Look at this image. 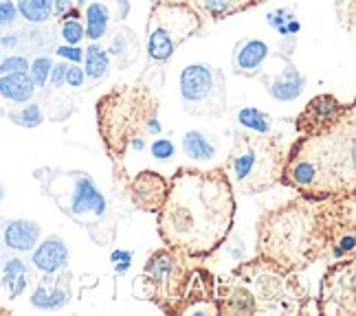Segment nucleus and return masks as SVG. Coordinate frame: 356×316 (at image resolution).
I'll list each match as a JSON object with an SVG mask.
<instances>
[{
  "label": "nucleus",
  "mask_w": 356,
  "mask_h": 316,
  "mask_svg": "<svg viewBox=\"0 0 356 316\" xmlns=\"http://www.w3.org/2000/svg\"><path fill=\"white\" fill-rule=\"evenodd\" d=\"M163 244L191 259H207L229 240L236 217V191L222 167H181L156 211Z\"/></svg>",
  "instance_id": "nucleus-1"
},
{
  "label": "nucleus",
  "mask_w": 356,
  "mask_h": 316,
  "mask_svg": "<svg viewBox=\"0 0 356 316\" xmlns=\"http://www.w3.org/2000/svg\"><path fill=\"white\" fill-rule=\"evenodd\" d=\"M280 183L314 202L356 191L354 103L330 128L297 136L284 156Z\"/></svg>",
  "instance_id": "nucleus-2"
},
{
  "label": "nucleus",
  "mask_w": 356,
  "mask_h": 316,
  "mask_svg": "<svg viewBox=\"0 0 356 316\" xmlns=\"http://www.w3.org/2000/svg\"><path fill=\"white\" fill-rule=\"evenodd\" d=\"M310 299L299 272L282 270L257 255L216 279L213 290L216 312L222 316L306 314Z\"/></svg>",
  "instance_id": "nucleus-3"
},
{
  "label": "nucleus",
  "mask_w": 356,
  "mask_h": 316,
  "mask_svg": "<svg viewBox=\"0 0 356 316\" xmlns=\"http://www.w3.org/2000/svg\"><path fill=\"white\" fill-rule=\"evenodd\" d=\"M255 255L282 270L301 272L325 262V233L319 202L293 198L257 219Z\"/></svg>",
  "instance_id": "nucleus-4"
},
{
  "label": "nucleus",
  "mask_w": 356,
  "mask_h": 316,
  "mask_svg": "<svg viewBox=\"0 0 356 316\" xmlns=\"http://www.w3.org/2000/svg\"><path fill=\"white\" fill-rule=\"evenodd\" d=\"M159 97L147 86H117L97 101V130L115 176L126 187L128 149L143 152L145 136L161 132Z\"/></svg>",
  "instance_id": "nucleus-5"
},
{
  "label": "nucleus",
  "mask_w": 356,
  "mask_h": 316,
  "mask_svg": "<svg viewBox=\"0 0 356 316\" xmlns=\"http://www.w3.org/2000/svg\"><path fill=\"white\" fill-rule=\"evenodd\" d=\"M44 194L58 209L88 233L99 246H111L117 238V215L97 183L86 172L44 167L35 172Z\"/></svg>",
  "instance_id": "nucleus-6"
},
{
  "label": "nucleus",
  "mask_w": 356,
  "mask_h": 316,
  "mask_svg": "<svg viewBox=\"0 0 356 316\" xmlns=\"http://www.w3.org/2000/svg\"><path fill=\"white\" fill-rule=\"evenodd\" d=\"M286 152L268 134L242 132L236 136L222 169L234 191L262 194L280 183Z\"/></svg>",
  "instance_id": "nucleus-7"
},
{
  "label": "nucleus",
  "mask_w": 356,
  "mask_h": 316,
  "mask_svg": "<svg viewBox=\"0 0 356 316\" xmlns=\"http://www.w3.org/2000/svg\"><path fill=\"white\" fill-rule=\"evenodd\" d=\"M191 257L176 249H159L145 259L141 274L136 277L132 292L152 303L165 314L181 316L183 299L191 279L194 266L189 264Z\"/></svg>",
  "instance_id": "nucleus-8"
},
{
  "label": "nucleus",
  "mask_w": 356,
  "mask_h": 316,
  "mask_svg": "<svg viewBox=\"0 0 356 316\" xmlns=\"http://www.w3.org/2000/svg\"><path fill=\"white\" fill-rule=\"evenodd\" d=\"M202 26L200 13L187 0H156L145 24L147 60L165 64L185 40L196 35Z\"/></svg>",
  "instance_id": "nucleus-9"
},
{
  "label": "nucleus",
  "mask_w": 356,
  "mask_h": 316,
  "mask_svg": "<svg viewBox=\"0 0 356 316\" xmlns=\"http://www.w3.org/2000/svg\"><path fill=\"white\" fill-rule=\"evenodd\" d=\"M185 110L196 117H218L227 110L225 77L209 64H189L178 77Z\"/></svg>",
  "instance_id": "nucleus-10"
},
{
  "label": "nucleus",
  "mask_w": 356,
  "mask_h": 316,
  "mask_svg": "<svg viewBox=\"0 0 356 316\" xmlns=\"http://www.w3.org/2000/svg\"><path fill=\"white\" fill-rule=\"evenodd\" d=\"M325 233V262L352 259L356 251V191L319 200Z\"/></svg>",
  "instance_id": "nucleus-11"
},
{
  "label": "nucleus",
  "mask_w": 356,
  "mask_h": 316,
  "mask_svg": "<svg viewBox=\"0 0 356 316\" xmlns=\"http://www.w3.org/2000/svg\"><path fill=\"white\" fill-rule=\"evenodd\" d=\"M317 312L325 316H354L356 314V262L339 259L330 262L321 277Z\"/></svg>",
  "instance_id": "nucleus-12"
},
{
  "label": "nucleus",
  "mask_w": 356,
  "mask_h": 316,
  "mask_svg": "<svg viewBox=\"0 0 356 316\" xmlns=\"http://www.w3.org/2000/svg\"><path fill=\"white\" fill-rule=\"evenodd\" d=\"M170 181L154 169H143L126 183L130 202L143 213H156L168 198Z\"/></svg>",
  "instance_id": "nucleus-13"
},
{
  "label": "nucleus",
  "mask_w": 356,
  "mask_h": 316,
  "mask_svg": "<svg viewBox=\"0 0 356 316\" xmlns=\"http://www.w3.org/2000/svg\"><path fill=\"white\" fill-rule=\"evenodd\" d=\"M350 103H341L332 94H317L308 101V106L301 110L299 117L295 119L297 134H314L325 128H330L332 123L339 121V117L346 113Z\"/></svg>",
  "instance_id": "nucleus-14"
},
{
  "label": "nucleus",
  "mask_w": 356,
  "mask_h": 316,
  "mask_svg": "<svg viewBox=\"0 0 356 316\" xmlns=\"http://www.w3.org/2000/svg\"><path fill=\"white\" fill-rule=\"evenodd\" d=\"M213 290H216V277L200 266L191 270V279L187 285V292L183 299V314H218L216 312V301H213Z\"/></svg>",
  "instance_id": "nucleus-15"
},
{
  "label": "nucleus",
  "mask_w": 356,
  "mask_h": 316,
  "mask_svg": "<svg viewBox=\"0 0 356 316\" xmlns=\"http://www.w3.org/2000/svg\"><path fill=\"white\" fill-rule=\"evenodd\" d=\"M71 272L66 268L58 274H44L31 297V306L40 310H60L71 301Z\"/></svg>",
  "instance_id": "nucleus-16"
},
{
  "label": "nucleus",
  "mask_w": 356,
  "mask_h": 316,
  "mask_svg": "<svg viewBox=\"0 0 356 316\" xmlns=\"http://www.w3.org/2000/svg\"><path fill=\"white\" fill-rule=\"evenodd\" d=\"M270 58V47L264 40H242L236 44L234 51V71L242 77H257V73L262 71L264 62Z\"/></svg>",
  "instance_id": "nucleus-17"
},
{
  "label": "nucleus",
  "mask_w": 356,
  "mask_h": 316,
  "mask_svg": "<svg viewBox=\"0 0 356 316\" xmlns=\"http://www.w3.org/2000/svg\"><path fill=\"white\" fill-rule=\"evenodd\" d=\"M31 264L42 274H58L68 268V246L62 238L51 235L35 244Z\"/></svg>",
  "instance_id": "nucleus-18"
},
{
  "label": "nucleus",
  "mask_w": 356,
  "mask_h": 316,
  "mask_svg": "<svg viewBox=\"0 0 356 316\" xmlns=\"http://www.w3.org/2000/svg\"><path fill=\"white\" fill-rule=\"evenodd\" d=\"M40 242V226L31 219H9L3 228V244L9 251L29 253Z\"/></svg>",
  "instance_id": "nucleus-19"
},
{
  "label": "nucleus",
  "mask_w": 356,
  "mask_h": 316,
  "mask_svg": "<svg viewBox=\"0 0 356 316\" xmlns=\"http://www.w3.org/2000/svg\"><path fill=\"white\" fill-rule=\"evenodd\" d=\"M266 81V86H268V94L273 99H277V101H284V103H289V101H295L301 92H304V77L299 75V71L286 62V68H284V73L275 75L273 79L264 77Z\"/></svg>",
  "instance_id": "nucleus-20"
},
{
  "label": "nucleus",
  "mask_w": 356,
  "mask_h": 316,
  "mask_svg": "<svg viewBox=\"0 0 356 316\" xmlns=\"http://www.w3.org/2000/svg\"><path fill=\"white\" fill-rule=\"evenodd\" d=\"M35 92L29 73H9L0 75V94L13 103H26Z\"/></svg>",
  "instance_id": "nucleus-21"
},
{
  "label": "nucleus",
  "mask_w": 356,
  "mask_h": 316,
  "mask_svg": "<svg viewBox=\"0 0 356 316\" xmlns=\"http://www.w3.org/2000/svg\"><path fill=\"white\" fill-rule=\"evenodd\" d=\"M259 3H264V0H196V5L213 20L231 18V16H236V13L251 9Z\"/></svg>",
  "instance_id": "nucleus-22"
},
{
  "label": "nucleus",
  "mask_w": 356,
  "mask_h": 316,
  "mask_svg": "<svg viewBox=\"0 0 356 316\" xmlns=\"http://www.w3.org/2000/svg\"><path fill=\"white\" fill-rule=\"evenodd\" d=\"M29 281V268L22 259H9L3 268V290H7L9 299H16L26 290Z\"/></svg>",
  "instance_id": "nucleus-23"
},
{
  "label": "nucleus",
  "mask_w": 356,
  "mask_h": 316,
  "mask_svg": "<svg viewBox=\"0 0 356 316\" xmlns=\"http://www.w3.org/2000/svg\"><path fill=\"white\" fill-rule=\"evenodd\" d=\"M86 24H84V31H86V38L92 40V42H97L102 40L108 31V24H111V9H108L104 3L99 0H95L86 7Z\"/></svg>",
  "instance_id": "nucleus-24"
},
{
  "label": "nucleus",
  "mask_w": 356,
  "mask_h": 316,
  "mask_svg": "<svg viewBox=\"0 0 356 316\" xmlns=\"http://www.w3.org/2000/svg\"><path fill=\"white\" fill-rule=\"evenodd\" d=\"M183 149L191 160H211L216 158V145L209 136L200 130H189L183 136Z\"/></svg>",
  "instance_id": "nucleus-25"
},
{
  "label": "nucleus",
  "mask_w": 356,
  "mask_h": 316,
  "mask_svg": "<svg viewBox=\"0 0 356 316\" xmlns=\"http://www.w3.org/2000/svg\"><path fill=\"white\" fill-rule=\"evenodd\" d=\"M108 68H111V60H108V53L97 42H92L84 51V73L92 81H102L108 75Z\"/></svg>",
  "instance_id": "nucleus-26"
},
{
  "label": "nucleus",
  "mask_w": 356,
  "mask_h": 316,
  "mask_svg": "<svg viewBox=\"0 0 356 316\" xmlns=\"http://www.w3.org/2000/svg\"><path fill=\"white\" fill-rule=\"evenodd\" d=\"M18 13L31 24H42L53 16V0H18Z\"/></svg>",
  "instance_id": "nucleus-27"
},
{
  "label": "nucleus",
  "mask_w": 356,
  "mask_h": 316,
  "mask_svg": "<svg viewBox=\"0 0 356 316\" xmlns=\"http://www.w3.org/2000/svg\"><path fill=\"white\" fill-rule=\"evenodd\" d=\"M238 123L242 128L246 130H251L255 134H270L273 126H270V117L266 113H262V110H257V108H251V106H246V108H240L238 110V115H236Z\"/></svg>",
  "instance_id": "nucleus-28"
},
{
  "label": "nucleus",
  "mask_w": 356,
  "mask_h": 316,
  "mask_svg": "<svg viewBox=\"0 0 356 316\" xmlns=\"http://www.w3.org/2000/svg\"><path fill=\"white\" fill-rule=\"evenodd\" d=\"M11 121H16L22 128H38L40 123L44 121L42 108H40L38 103H29V106H24L20 113L11 115Z\"/></svg>",
  "instance_id": "nucleus-29"
},
{
  "label": "nucleus",
  "mask_w": 356,
  "mask_h": 316,
  "mask_svg": "<svg viewBox=\"0 0 356 316\" xmlns=\"http://www.w3.org/2000/svg\"><path fill=\"white\" fill-rule=\"evenodd\" d=\"M51 66H53V62L49 58H38V60L31 62L29 71H26V73H29L35 88H44L47 86L49 75H51Z\"/></svg>",
  "instance_id": "nucleus-30"
},
{
  "label": "nucleus",
  "mask_w": 356,
  "mask_h": 316,
  "mask_svg": "<svg viewBox=\"0 0 356 316\" xmlns=\"http://www.w3.org/2000/svg\"><path fill=\"white\" fill-rule=\"evenodd\" d=\"M60 35L66 44H73L77 47L81 40L86 38V31H84V24H81L79 20H62L60 24Z\"/></svg>",
  "instance_id": "nucleus-31"
},
{
  "label": "nucleus",
  "mask_w": 356,
  "mask_h": 316,
  "mask_svg": "<svg viewBox=\"0 0 356 316\" xmlns=\"http://www.w3.org/2000/svg\"><path fill=\"white\" fill-rule=\"evenodd\" d=\"M268 24L273 26V29H277L280 35H289V31H286V24H289L291 20H295V13H291L289 9H275L270 11L266 16Z\"/></svg>",
  "instance_id": "nucleus-32"
},
{
  "label": "nucleus",
  "mask_w": 356,
  "mask_h": 316,
  "mask_svg": "<svg viewBox=\"0 0 356 316\" xmlns=\"http://www.w3.org/2000/svg\"><path fill=\"white\" fill-rule=\"evenodd\" d=\"M29 71V62H26L22 55H11L0 62V75H9V73H26Z\"/></svg>",
  "instance_id": "nucleus-33"
},
{
  "label": "nucleus",
  "mask_w": 356,
  "mask_h": 316,
  "mask_svg": "<svg viewBox=\"0 0 356 316\" xmlns=\"http://www.w3.org/2000/svg\"><path fill=\"white\" fill-rule=\"evenodd\" d=\"M149 154L156 160H170L174 156V143L170 139H156L152 145H149Z\"/></svg>",
  "instance_id": "nucleus-34"
},
{
  "label": "nucleus",
  "mask_w": 356,
  "mask_h": 316,
  "mask_svg": "<svg viewBox=\"0 0 356 316\" xmlns=\"http://www.w3.org/2000/svg\"><path fill=\"white\" fill-rule=\"evenodd\" d=\"M111 262H113L117 274H126L130 270V266H132V253L117 249V251L111 253Z\"/></svg>",
  "instance_id": "nucleus-35"
},
{
  "label": "nucleus",
  "mask_w": 356,
  "mask_h": 316,
  "mask_svg": "<svg viewBox=\"0 0 356 316\" xmlns=\"http://www.w3.org/2000/svg\"><path fill=\"white\" fill-rule=\"evenodd\" d=\"M18 18V7L11 0H0V26H9Z\"/></svg>",
  "instance_id": "nucleus-36"
},
{
  "label": "nucleus",
  "mask_w": 356,
  "mask_h": 316,
  "mask_svg": "<svg viewBox=\"0 0 356 316\" xmlns=\"http://www.w3.org/2000/svg\"><path fill=\"white\" fill-rule=\"evenodd\" d=\"M64 81L71 88H81V86H84V81H86V73L81 71V66H68Z\"/></svg>",
  "instance_id": "nucleus-37"
},
{
  "label": "nucleus",
  "mask_w": 356,
  "mask_h": 316,
  "mask_svg": "<svg viewBox=\"0 0 356 316\" xmlns=\"http://www.w3.org/2000/svg\"><path fill=\"white\" fill-rule=\"evenodd\" d=\"M56 53L60 55V58H64L68 62H75V64H79L81 60H84V51H81L79 47H73V44H64Z\"/></svg>",
  "instance_id": "nucleus-38"
},
{
  "label": "nucleus",
  "mask_w": 356,
  "mask_h": 316,
  "mask_svg": "<svg viewBox=\"0 0 356 316\" xmlns=\"http://www.w3.org/2000/svg\"><path fill=\"white\" fill-rule=\"evenodd\" d=\"M66 62H62V64H53L51 66V75H49V81L53 86H62L64 84V77H66Z\"/></svg>",
  "instance_id": "nucleus-39"
},
{
  "label": "nucleus",
  "mask_w": 356,
  "mask_h": 316,
  "mask_svg": "<svg viewBox=\"0 0 356 316\" xmlns=\"http://www.w3.org/2000/svg\"><path fill=\"white\" fill-rule=\"evenodd\" d=\"M73 7V0H53V13H56V16H64V13Z\"/></svg>",
  "instance_id": "nucleus-40"
},
{
  "label": "nucleus",
  "mask_w": 356,
  "mask_h": 316,
  "mask_svg": "<svg viewBox=\"0 0 356 316\" xmlns=\"http://www.w3.org/2000/svg\"><path fill=\"white\" fill-rule=\"evenodd\" d=\"M62 18H64V20H79V18H81V11H79V7H71V9H68V11L64 13Z\"/></svg>",
  "instance_id": "nucleus-41"
},
{
  "label": "nucleus",
  "mask_w": 356,
  "mask_h": 316,
  "mask_svg": "<svg viewBox=\"0 0 356 316\" xmlns=\"http://www.w3.org/2000/svg\"><path fill=\"white\" fill-rule=\"evenodd\" d=\"M0 44H7V47H13V44H16V38H0Z\"/></svg>",
  "instance_id": "nucleus-42"
},
{
  "label": "nucleus",
  "mask_w": 356,
  "mask_h": 316,
  "mask_svg": "<svg viewBox=\"0 0 356 316\" xmlns=\"http://www.w3.org/2000/svg\"><path fill=\"white\" fill-rule=\"evenodd\" d=\"M3 200H5V187L0 185V202H3Z\"/></svg>",
  "instance_id": "nucleus-43"
}]
</instances>
